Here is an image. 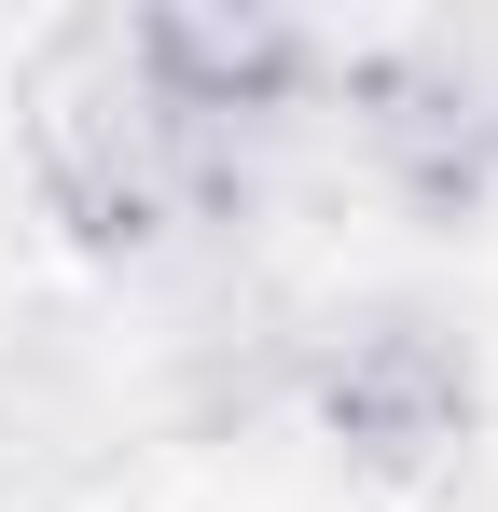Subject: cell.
I'll return each mask as SVG.
<instances>
[{"label": "cell", "mask_w": 498, "mask_h": 512, "mask_svg": "<svg viewBox=\"0 0 498 512\" xmlns=\"http://www.w3.org/2000/svg\"><path fill=\"white\" fill-rule=\"evenodd\" d=\"M346 139L360 167L402 194L415 222H471L498 194V28H402V42H360L346 70Z\"/></svg>", "instance_id": "cell-2"}, {"label": "cell", "mask_w": 498, "mask_h": 512, "mask_svg": "<svg viewBox=\"0 0 498 512\" xmlns=\"http://www.w3.org/2000/svg\"><path fill=\"white\" fill-rule=\"evenodd\" d=\"M305 402L319 429L360 457V471H443L457 443H471V402H485V374H471V333L443 319V305H346L319 346H305Z\"/></svg>", "instance_id": "cell-3"}, {"label": "cell", "mask_w": 498, "mask_h": 512, "mask_svg": "<svg viewBox=\"0 0 498 512\" xmlns=\"http://www.w3.org/2000/svg\"><path fill=\"white\" fill-rule=\"evenodd\" d=\"M125 84L194 111V125H236V139H277L305 97L332 84V56L291 28V14H236V0H166V14H125L111 28Z\"/></svg>", "instance_id": "cell-4"}, {"label": "cell", "mask_w": 498, "mask_h": 512, "mask_svg": "<svg viewBox=\"0 0 498 512\" xmlns=\"http://www.w3.org/2000/svg\"><path fill=\"white\" fill-rule=\"evenodd\" d=\"M263 153H277V139H236V125H194V111L139 97L125 56H97L83 84H56L42 97V139H28L42 208H56L70 250H97V263H166V250L236 236L249 194H263Z\"/></svg>", "instance_id": "cell-1"}]
</instances>
